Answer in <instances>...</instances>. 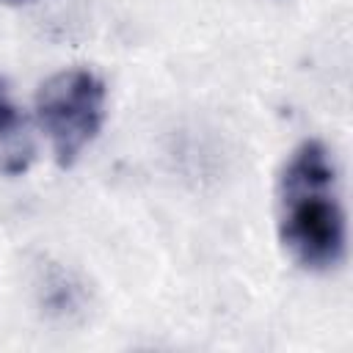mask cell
<instances>
[{
  "label": "cell",
  "mask_w": 353,
  "mask_h": 353,
  "mask_svg": "<svg viewBox=\"0 0 353 353\" xmlns=\"http://www.w3.org/2000/svg\"><path fill=\"white\" fill-rule=\"evenodd\" d=\"M36 160V141L28 119L14 105L8 83L0 77V176H22Z\"/></svg>",
  "instance_id": "obj_3"
},
{
  "label": "cell",
  "mask_w": 353,
  "mask_h": 353,
  "mask_svg": "<svg viewBox=\"0 0 353 353\" xmlns=\"http://www.w3.org/2000/svg\"><path fill=\"white\" fill-rule=\"evenodd\" d=\"M3 6H28V3H33V0H0Z\"/></svg>",
  "instance_id": "obj_5"
},
{
  "label": "cell",
  "mask_w": 353,
  "mask_h": 353,
  "mask_svg": "<svg viewBox=\"0 0 353 353\" xmlns=\"http://www.w3.org/2000/svg\"><path fill=\"white\" fill-rule=\"evenodd\" d=\"M276 223L287 256L312 273L334 270L345 259V210L336 165L317 138L298 143L276 182Z\"/></svg>",
  "instance_id": "obj_1"
},
{
  "label": "cell",
  "mask_w": 353,
  "mask_h": 353,
  "mask_svg": "<svg viewBox=\"0 0 353 353\" xmlns=\"http://www.w3.org/2000/svg\"><path fill=\"white\" fill-rule=\"evenodd\" d=\"M36 119L52 143L55 163L72 168L105 124V83L88 66L50 74L36 91Z\"/></svg>",
  "instance_id": "obj_2"
},
{
  "label": "cell",
  "mask_w": 353,
  "mask_h": 353,
  "mask_svg": "<svg viewBox=\"0 0 353 353\" xmlns=\"http://www.w3.org/2000/svg\"><path fill=\"white\" fill-rule=\"evenodd\" d=\"M41 303L52 314H69L80 306V287L72 281L69 273L52 268L41 284Z\"/></svg>",
  "instance_id": "obj_4"
}]
</instances>
